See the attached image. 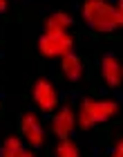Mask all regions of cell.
I'll use <instances>...</instances> for the list:
<instances>
[{
	"mask_svg": "<svg viewBox=\"0 0 123 157\" xmlns=\"http://www.w3.org/2000/svg\"><path fill=\"white\" fill-rule=\"evenodd\" d=\"M72 49V38L67 34H45L40 38V52L45 56H65Z\"/></svg>",
	"mask_w": 123,
	"mask_h": 157,
	"instance_id": "3957f363",
	"label": "cell"
},
{
	"mask_svg": "<svg viewBox=\"0 0 123 157\" xmlns=\"http://www.w3.org/2000/svg\"><path fill=\"white\" fill-rule=\"evenodd\" d=\"M23 130H25L27 139H29L34 146L43 144V130H40V124H38V119H36V115H25L23 117Z\"/></svg>",
	"mask_w": 123,
	"mask_h": 157,
	"instance_id": "5b68a950",
	"label": "cell"
},
{
	"mask_svg": "<svg viewBox=\"0 0 123 157\" xmlns=\"http://www.w3.org/2000/svg\"><path fill=\"white\" fill-rule=\"evenodd\" d=\"M5 7H7V2H5V0H0V11H2Z\"/></svg>",
	"mask_w": 123,
	"mask_h": 157,
	"instance_id": "9a60e30c",
	"label": "cell"
},
{
	"mask_svg": "<svg viewBox=\"0 0 123 157\" xmlns=\"http://www.w3.org/2000/svg\"><path fill=\"white\" fill-rule=\"evenodd\" d=\"M58 157H78V151H76V146L72 144V141L63 139L58 144Z\"/></svg>",
	"mask_w": 123,
	"mask_h": 157,
	"instance_id": "8fae6325",
	"label": "cell"
},
{
	"mask_svg": "<svg viewBox=\"0 0 123 157\" xmlns=\"http://www.w3.org/2000/svg\"><path fill=\"white\" fill-rule=\"evenodd\" d=\"M117 18H119V25H123V0H119V7H117Z\"/></svg>",
	"mask_w": 123,
	"mask_h": 157,
	"instance_id": "7c38bea8",
	"label": "cell"
},
{
	"mask_svg": "<svg viewBox=\"0 0 123 157\" xmlns=\"http://www.w3.org/2000/svg\"><path fill=\"white\" fill-rule=\"evenodd\" d=\"M114 112H117V103L114 101L99 103V101H90L88 99V101H83V105H81V126L90 128L92 124L107 119L110 115H114Z\"/></svg>",
	"mask_w": 123,
	"mask_h": 157,
	"instance_id": "7a4b0ae2",
	"label": "cell"
},
{
	"mask_svg": "<svg viewBox=\"0 0 123 157\" xmlns=\"http://www.w3.org/2000/svg\"><path fill=\"white\" fill-rule=\"evenodd\" d=\"M114 157H121V155H119V153H117V155H114Z\"/></svg>",
	"mask_w": 123,
	"mask_h": 157,
	"instance_id": "2e32d148",
	"label": "cell"
},
{
	"mask_svg": "<svg viewBox=\"0 0 123 157\" xmlns=\"http://www.w3.org/2000/svg\"><path fill=\"white\" fill-rule=\"evenodd\" d=\"M117 153H119V155H121V157H123V139H121V141H119V146H117Z\"/></svg>",
	"mask_w": 123,
	"mask_h": 157,
	"instance_id": "4fadbf2b",
	"label": "cell"
},
{
	"mask_svg": "<svg viewBox=\"0 0 123 157\" xmlns=\"http://www.w3.org/2000/svg\"><path fill=\"white\" fill-rule=\"evenodd\" d=\"M103 76H105V81L110 85H117L121 81V67H119V63L114 61L112 56H105L103 59Z\"/></svg>",
	"mask_w": 123,
	"mask_h": 157,
	"instance_id": "52a82bcc",
	"label": "cell"
},
{
	"mask_svg": "<svg viewBox=\"0 0 123 157\" xmlns=\"http://www.w3.org/2000/svg\"><path fill=\"white\" fill-rule=\"evenodd\" d=\"M34 97H36V101L40 103V108H45V110H52L54 103H56V92H54V88L47 81H38L36 83Z\"/></svg>",
	"mask_w": 123,
	"mask_h": 157,
	"instance_id": "277c9868",
	"label": "cell"
},
{
	"mask_svg": "<svg viewBox=\"0 0 123 157\" xmlns=\"http://www.w3.org/2000/svg\"><path fill=\"white\" fill-rule=\"evenodd\" d=\"M23 155V146L16 137H9L2 146V157H20Z\"/></svg>",
	"mask_w": 123,
	"mask_h": 157,
	"instance_id": "30bf717a",
	"label": "cell"
},
{
	"mask_svg": "<svg viewBox=\"0 0 123 157\" xmlns=\"http://www.w3.org/2000/svg\"><path fill=\"white\" fill-rule=\"evenodd\" d=\"M63 70H65V74H67V78H72V81H76V78L81 76V63H78V59L74 54L63 56Z\"/></svg>",
	"mask_w": 123,
	"mask_h": 157,
	"instance_id": "9c48e42d",
	"label": "cell"
},
{
	"mask_svg": "<svg viewBox=\"0 0 123 157\" xmlns=\"http://www.w3.org/2000/svg\"><path fill=\"white\" fill-rule=\"evenodd\" d=\"M20 157H34L32 153H27V151H23V155H20Z\"/></svg>",
	"mask_w": 123,
	"mask_h": 157,
	"instance_id": "5bb4252c",
	"label": "cell"
},
{
	"mask_svg": "<svg viewBox=\"0 0 123 157\" xmlns=\"http://www.w3.org/2000/svg\"><path fill=\"white\" fill-rule=\"evenodd\" d=\"M72 25V20L67 13H54L47 18V34H63Z\"/></svg>",
	"mask_w": 123,
	"mask_h": 157,
	"instance_id": "ba28073f",
	"label": "cell"
},
{
	"mask_svg": "<svg viewBox=\"0 0 123 157\" xmlns=\"http://www.w3.org/2000/svg\"><path fill=\"white\" fill-rule=\"evenodd\" d=\"M83 16L85 20L99 32H110L119 25L117 18V7L103 2V0H88L83 7Z\"/></svg>",
	"mask_w": 123,
	"mask_h": 157,
	"instance_id": "6da1fadb",
	"label": "cell"
},
{
	"mask_svg": "<svg viewBox=\"0 0 123 157\" xmlns=\"http://www.w3.org/2000/svg\"><path fill=\"white\" fill-rule=\"evenodd\" d=\"M72 126H74V117H72V110L69 108H63L58 115L54 117V132L58 137H67L72 132Z\"/></svg>",
	"mask_w": 123,
	"mask_h": 157,
	"instance_id": "8992f818",
	"label": "cell"
}]
</instances>
